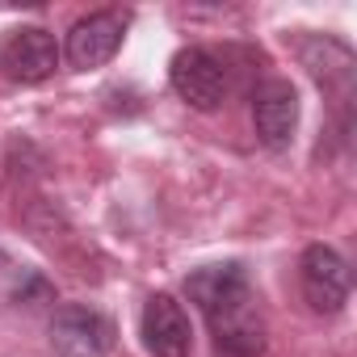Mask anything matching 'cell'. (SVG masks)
<instances>
[{
  "mask_svg": "<svg viewBox=\"0 0 357 357\" xmlns=\"http://www.w3.org/2000/svg\"><path fill=\"white\" fill-rule=\"evenodd\" d=\"M298 282H303V298L311 303L315 315L344 311V303H349V265L336 248L311 244L298 261Z\"/></svg>",
  "mask_w": 357,
  "mask_h": 357,
  "instance_id": "obj_5",
  "label": "cell"
},
{
  "mask_svg": "<svg viewBox=\"0 0 357 357\" xmlns=\"http://www.w3.org/2000/svg\"><path fill=\"white\" fill-rule=\"evenodd\" d=\"M303 63H307V72L319 80V89L328 84V89L349 93V80H353V55H349L344 43H336V38H311V43H303Z\"/></svg>",
  "mask_w": 357,
  "mask_h": 357,
  "instance_id": "obj_9",
  "label": "cell"
},
{
  "mask_svg": "<svg viewBox=\"0 0 357 357\" xmlns=\"http://www.w3.org/2000/svg\"><path fill=\"white\" fill-rule=\"evenodd\" d=\"M139 332H143V344L151 357H190V349H194L190 315L172 294H151L143 303Z\"/></svg>",
  "mask_w": 357,
  "mask_h": 357,
  "instance_id": "obj_7",
  "label": "cell"
},
{
  "mask_svg": "<svg viewBox=\"0 0 357 357\" xmlns=\"http://www.w3.org/2000/svg\"><path fill=\"white\" fill-rule=\"evenodd\" d=\"M252 126L265 147H273V151L290 147V139L298 130V93L290 80L273 76L252 93Z\"/></svg>",
  "mask_w": 357,
  "mask_h": 357,
  "instance_id": "obj_8",
  "label": "cell"
},
{
  "mask_svg": "<svg viewBox=\"0 0 357 357\" xmlns=\"http://www.w3.org/2000/svg\"><path fill=\"white\" fill-rule=\"evenodd\" d=\"M122 38H126V17L101 9V13L80 17V22L68 30L63 55H68V63H72L76 72H93V68H105V63L118 55Z\"/></svg>",
  "mask_w": 357,
  "mask_h": 357,
  "instance_id": "obj_6",
  "label": "cell"
},
{
  "mask_svg": "<svg viewBox=\"0 0 357 357\" xmlns=\"http://www.w3.org/2000/svg\"><path fill=\"white\" fill-rule=\"evenodd\" d=\"M168 80H172V93L181 97L185 105L211 114L223 105L227 89H231V76H227V63L206 51V47H185L172 55V68H168Z\"/></svg>",
  "mask_w": 357,
  "mask_h": 357,
  "instance_id": "obj_3",
  "label": "cell"
},
{
  "mask_svg": "<svg viewBox=\"0 0 357 357\" xmlns=\"http://www.w3.org/2000/svg\"><path fill=\"white\" fill-rule=\"evenodd\" d=\"M59 43L51 30L43 26H17L5 34L0 43V72H5L13 84H43L55 76L59 68Z\"/></svg>",
  "mask_w": 357,
  "mask_h": 357,
  "instance_id": "obj_4",
  "label": "cell"
},
{
  "mask_svg": "<svg viewBox=\"0 0 357 357\" xmlns=\"http://www.w3.org/2000/svg\"><path fill=\"white\" fill-rule=\"evenodd\" d=\"M118 328L105 311L89 303H63L51 315V349L55 357H109Z\"/></svg>",
  "mask_w": 357,
  "mask_h": 357,
  "instance_id": "obj_2",
  "label": "cell"
},
{
  "mask_svg": "<svg viewBox=\"0 0 357 357\" xmlns=\"http://www.w3.org/2000/svg\"><path fill=\"white\" fill-rule=\"evenodd\" d=\"M185 294L206 315L215 349L223 357H261L265 353V315L257 307L248 269L240 261H219V265L194 269L185 278Z\"/></svg>",
  "mask_w": 357,
  "mask_h": 357,
  "instance_id": "obj_1",
  "label": "cell"
}]
</instances>
